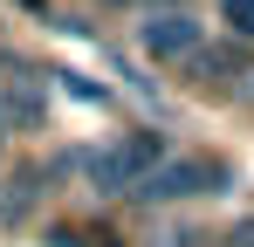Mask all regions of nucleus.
I'll return each mask as SVG.
<instances>
[{
    "mask_svg": "<svg viewBox=\"0 0 254 247\" xmlns=\"http://www.w3.org/2000/svg\"><path fill=\"white\" fill-rule=\"evenodd\" d=\"M220 247H254V220H241V227H227V241Z\"/></svg>",
    "mask_w": 254,
    "mask_h": 247,
    "instance_id": "0eeeda50",
    "label": "nucleus"
},
{
    "mask_svg": "<svg viewBox=\"0 0 254 247\" xmlns=\"http://www.w3.org/2000/svg\"><path fill=\"white\" fill-rule=\"evenodd\" d=\"M220 21L234 28V41H254V0H220Z\"/></svg>",
    "mask_w": 254,
    "mask_h": 247,
    "instance_id": "39448f33",
    "label": "nucleus"
},
{
    "mask_svg": "<svg viewBox=\"0 0 254 247\" xmlns=\"http://www.w3.org/2000/svg\"><path fill=\"white\" fill-rule=\"evenodd\" d=\"M110 7H144V14H165V7H186V0H110Z\"/></svg>",
    "mask_w": 254,
    "mask_h": 247,
    "instance_id": "6e6552de",
    "label": "nucleus"
},
{
    "mask_svg": "<svg viewBox=\"0 0 254 247\" xmlns=\"http://www.w3.org/2000/svg\"><path fill=\"white\" fill-rule=\"evenodd\" d=\"M14 144V117H7V103H0V151Z\"/></svg>",
    "mask_w": 254,
    "mask_h": 247,
    "instance_id": "1a4fd4ad",
    "label": "nucleus"
},
{
    "mask_svg": "<svg viewBox=\"0 0 254 247\" xmlns=\"http://www.w3.org/2000/svg\"><path fill=\"white\" fill-rule=\"evenodd\" d=\"M0 103H7L14 130H42V117H48L42 69H35V62H21V55H7V48H0Z\"/></svg>",
    "mask_w": 254,
    "mask_h": 247,
    "instance_id": "20e7f679",
    "label": "nucleus"
},
{
    "mask_svg": "<svg viewBox=\"0 0 254 247\" xmlns=\"http://www.w3.org/2000/svg\"><path fill=\"white\" fill-rule=\"evenodd\" d=\"M144 247H206V234H199V227H158Z\"/></svg>",
    "mask_w": 254,
    "mask_h": 247,
    "instance_id": "423d86ee",
    "label": "nucleus"
},
{
    "mask_svg": "<svg viewBox=\"0 0 254 247\" xmlns=\"http://www.w3.org/2000/svg\"><path fill=\"white\" fill-rule=\"evenodd\" d=\"M130 35H137V48H144L151 62H179V69H186V62L206 48V21H199L192 7H165V14H144Z\"/></svg>",
    "mask_w": 254,
    "mask_h": 247,
    "instance_id": "7ed1b4c3",
    "label": "nucleus"
},
{
    "mask_svg": "<svg viewBox=\"0 0 254 247\" xmlns=\"http://www.w3.org/2000/svg\"><path fill=\"white\" fill-rule=\"evenodd\" d=\"M227 165L220 158H158L137 185H130V199L137 206H172V199H206V192H227Z\"/></svg>",
    "mask_w": 254,
    "mask_h": 247,
    "instance_id": "f03ea898",
    "label": "nucleus"
},
{
    "mask_svg": "<svg viewBox=\"0 0 254 247\" xmlns=\"http://www.w3.org/2000/svg\"><path fill=\"white\" fill-rule=\"evenodd\" d=\"M83 179L96 199H130V185L158 165V130H124V137H110V144H96V151H83Z\"/></svg>",
    "mask_w": 254,
    "mask_h": 247,
    "instance_id": "f257e3e1",
    "label": "nucleus"
}]
</instances>
